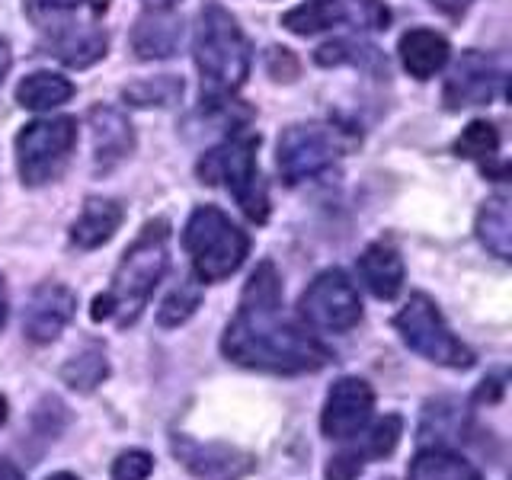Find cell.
<instances>
[{
    "label": "cell",
    "mask_w": 512,
    "mask_h": 480,
    "mask_svg": "<svg viewBox=\"0 0 512 480\" xmlns=\"http://www.w3.org/2000/svg\"><path fill=\"white\" fill-rule=\"evenodd\" d=\"M256 148H260V138L237 132L231 138H224L218 148L205 151L199 160V180L208 186H224L234 196L250 221L263 224L269 218V189L256 167Z\"/></svg>",
    "instance_id": "obj_4"
},
{
    "label": "cell",
    "mask_w": 512,
    "mask_h": 480,
    "mask_svg": "<svg viewBox=\"0 0 512 480\" xmlns=\"http://www.w3.org/2000/svg\"><path fill=\"white\" fill-rule=\"evenodd\" d=\"M167 263H170V221L154 218L144 224L135 244L125 250V256L116 266V276H112V288L93 301L90 317L93 320L119 317L122 327L135 324L144 304L154 295L157 282L164 279Z\"/></svg>",
    "instance_id": "obj_2"
},
{
    "label": "cell",
    "mask_w": 512,
    "mask_h": 480,
    "mask_svg": "<svg viewBox=\"0 0 512 480\" xmlns=\"http://www.w3.org/2000/svg\"><path fill=\"white\" fill-rule=\"evenodd\" d=\"M4 423H7V400L0 397V426H4Z\"/></svg>",
    "instance_id": "obj_41"
},
{
    "label": "cell",
    "mask_w": 512,
    "mask_h": 480,
    "mask_svg": "<svg viewBox=\"0 0 512 480\" xmlns=\"http://www.w3.org/2000/svg\"><path fill=\"white\" fill-rule=\"evenodd\" d=\"M77 311V295L68 285L45 282L32 292L26 311H23V333L32 343H52L61 336V330L71 324Z\"/></svg>",
    "instance_id": "obj_13"
},
{
    "label": "cell",
    "mask_w": 512,
    "mask_h": 480,
    "mask_svg": "<svg viewBox=\"0 0 512 480\" xmlns=\"http://www.w3.org/2000/svg\"><path fill=\"white\" fill-rule=\"evenodd\" d=\"M340 23L381 32L391 26V10L381 0H308L282 16V26L295 36H314Z\"/></svg>",
    "instance_id": "obj_10"
},
{
    "label": "cell",
    "mask_w": 512,
    "mask_h": 480,
    "mask_svg": "<svg viewBox=\"0 0 512 480\" xmlns=\"http://www.w3.org/2000/svg\"><path fill=\"white\" fill-rule=\"evenodd\" d=\"M10 64H13V55H10V45L0 39V84H4V77L10 71Z\"/></svg>",
    "instance_id": "obj_36"
},
{
    "label": "cell",
    "mask_w": 512,
    "mask_h": 480,
    "mask_svg": "<svg viewBox=\"0 0 512 480\" xmlns=\"http://www.w3.org/2000/svg\"><path fill=\"white\" fill-rule=\"evenodd\" d=\"M400 64H404V71L416 80H429L436 77L445 64H448V55H452V48H448L445 36L432 29H410L400 36Z\"/></svg>",
    "instance_id": "obj_17"
},
{
    "label": "cell",
    "mask_w": 512,
    "mask_h": 480,
    "mask_svg": "<svg viewBox=\"0 0 512 480\" xmlns=\"http://www.w3.org/2000/svg\"><path fill=\"white\" fill-rule=\"evenodd\" d=\"M74 96V84L68 77L61 74H52V71H36L20 80V87H16V103L23 109H32V112H45V109H55L61 103H68Z\"/></svg>",
    "instance_id": "obj_23"
},
{
    "label": "cell",
    "mask_w": 512,
    "mask_h": 480,
    "mask_svg": "<svg viewBox=\"0 0 512 480\" xmlns=\"http://www.w3.org/2000/svg\"><path fill=\"white\" fill-rule=\"evenodd\" d=\"M429 4L436 10H442L445 16H461L464 10L471 7V0H429Z\"/></svg>",
    "instance_id": "obj_34"
},
{
    "label": "cell",
    "mask_w": 512,
    "mask_h": 480,
    "mask_svg": "<svg viewBox=\"0 0 512 480\" xmlns=\"http://www.w3.org/2000/svg\"><path fill=\"white\" fill-rule=\"evenodd\" d=\"M144 10H173L180 0H141Z\"/></svg>",
    "instance_id": "obj_37"
},
{
    "label": "cell",
    "mask_w": 512,
    "mask_h": 480,
    "mask_svg": "<svg viewBox=\"0 0 512 480\" xmlns=\"http://www.w3.org/2000/svg\"><path fill=\"white\" fill-rule=\"evenodd\" d=\"M109 7V0H93V13H103Z\"/></svg>",
    "instance_id": "obj_42"
},
{
    "label": "cell",
    "mask_w": 512,
    "mask_h": 480,
    "mask_svg": "<svg viewBox=\"0 0 512 480\" xmlns=\"http://www.w3.org/2000/svg\"><path fill=\"white\" fill-rule=\"evenodd\" d=\"M317 64H356V68L365 71H388V61L381 58V52L375 45H362V42H352V39H340V42H327L317 48Z\"/></svg>",
    "instance_id": "obj_26"
},
{
    "label": "cell",
    "mask_w": 512,
    "mask_h": 480,
    "mask_svg": "<svg viewBox=\"0 0 512 480\" xmlns=\"http://www.w3.org/2000/svg\"><path fill=\"white\" fill-rule=\"evenodd\" d=\"M199 304H202V285L196 279H186V282H180V288H173L164 304H160L157 320L164 327H180L196 314Z\"/></svg>",
    "instance_id": "obj_28"
},
{
    "label": "cell",
    "mask_w": 512,
    "mask_h": 480,
    "mask_svg": "<svg viewBox=\"0 0 512 480\" xmlns=\"http://www.w3.org/2000/svg\"><path fill=\"white\" fill-rule=\"evenodd\" d=\"M84 0H26V10L32 20H48V16H58V13H71L77 10Z\"/></svg>",
    "instance_id": "obj_32"
},
{
    "label": "cell",
    "mask_w": 512,
    "mask_h": 480,
    "mask_svg": "<svg viewBox=\"0 0 512 480\" xmlns=\"http://www.w3.org/2000/svg\"><path fill=\"white\" fill-rule=\"evenodd\" d=\"M407 480H484V477L477 474L471 461L448 452V448H426V452H420L410 461Z\"/></svg>",
    "instance_id": "obj_24"
},
{
    "label": "cell",
    "mask_w": 512,
    "mask_h": 480,
    "mask_svg": "<svg viewBox=\"0 0 512 480\" xmlns=\"http://www.w3.org/2000/svg\"><path fill=\"white\" fill-rule=\"evenodd\" d=\"M359 279L381 301H391L404 288V260L391 244H372L359 256Z\"/></svg>",
    "instance_id": "obj_18"
},
{
    "label": "cell",
    "mask_w": 512,
    "mask_h": 480,
    "mask_svg": "<svg viewBox=\"0 0 512 480\" xmlns=\"http://www.w3.org/2000/svg\"><path fill=\"white\" fill-rule=\"evenodd\" d=\"M455 154L474 160L484 173L506 176V164L500 160V132H496V125H490V122L477 119L464 128L461 138L455 141Z\"/></svg>",
    "instance_id": "obj_22"
},
{
    "label": "cell",
    "mask_w": 512,
    "mask_h": 480,
    "mask_svg": "<svg viewBox=\"0 0 512 480\" xmlns=\"http://www.w3.org/2000/svg\"><path fill=\"white\" fill-rule=\"evenodd\" d=\"M106 375H109V362L100 346H87L84 352H77V356L68 359V365L61 368V381L80 394H90L93 388H100Z\"/></svg>",
    "instance_id": "obj_25"
},
{
    "label": "cell",
    "mask_w": 512,
    "mask_h": 480,
    "mask_svg": "<svg viewBox=\"0 0 512 480\" xmlns=\"http://www.w3.org/2000/svg\"><path fill=\"white\" fill-rule=\"evenodd\" d=\"M477 237L493 256L509 260L512 256V202L506 192L487 199V205L477 215Z\"/></svg>",
    "instance_id": "obj_21"
},
{
    "label": "cell",
    "mask_w": 512,
    "mask_h": 480,
    "mask_svg": "<svg viewBox=\"0 0 512 480\" xmlns=\"http://www.w3.org/2000/svg\"><path fill=\"white\" fill-rule=\"evenodd\" d=\"M154 471V458L141 448H128L112 461V480H148Z\"/></svg>",
    "instance_id": "obj_30"
},
{
    "label": "cell",
    "mask_w": 512,
    "mask_h": 480,
    "mask_svg": "<svg viewBox=\"0 0 512 480\" xmlns=\"http://www.w3.org/2000/svg\"><path fill=\"white\" fill-rule=\"evenodd\" d=\"M122 218H125V208L116 199H87L84 212L71 224V240L84 250L100 247L119 231Z\"/></svg>",
    "instance_id": "obj_19"
},
{
    "label": "cell",
    "mask_w": 512,
    "mask_h": 480,
    "mask_svg": "<svg viewBox=\"0 0 512 480\" xmlns=\"http://www.w3.org/2000/svg\"><path fill=\"white\" fill-rule=\"evenodd\" d=\"M0 480H20V471L10 461H0Z\"/></svg>",
    "instance_id": "obj_39"
},
{
    "label": "cell",
    "mask_w": 512,
    "mask_h": 480,
    "mask_svg": "<svg viewBox=\"0 0 512 480\" xmlns=\"http://www.w3.org/2000/svg\"><path fill=\"white\" fill-rule=\"evenodd\" d=\"M196 64L202 84L228 96L244 87L250 74V42L240 32L237 20L218 0H205L196 26Z\"/></svg>",
    "instance_id": "obj_3"
},
{
    "label": "cell",
    "mask_w": 512,
    "mask_h": 480,
    "mask_svg": "<svg viewBox=\"0 0 512 480\" xmlns=\"http://www.w3.org/2000/svg\"><path fill=\"white\" fill-rule=\"evenodd\" d=\"M221 352L256 372L301 375L330 362V349L282 317V282L269 260L256 266L240 295V308L224 330Z\"/></svg>",
    "instance_id": "obj_1"
},
{
    "label": "cell",
    "mask_w": 512,
    "mask_h": 480,
    "mask_svg": "<svg viewBox=\"0 0 512 480\" xmlns=\"http://www.w3.org/2000/svg\"><path fill=\"white\" fill-rule=\"evenodd\" d=\"M183 42V20L173 10H148L132 29V52L141 61L170 58Z\"/></svg>",
    "instance_id": "obj_16"
},
{
    "label": "cell",
    "mask_w": 512,
    "mask_h": 480,
    "mask_svg": "<svg viewBox=\"0 0 512 480\" xmlns=\"http://www.w3.org/2000/svg\"><path fill=\"white\" fill-rule=\"evenodd\" d=\"M4 324H7V285L0 279V330H4Z\"/></svg>",
    "instance_id": "obj_38"
},
{
    "label": "cell",
    "mask_w": 512,
    "mask_h": 480,
    "mask_svg": "<svg viewBox=\"0 0 512 480\" xmlns=\"http://www.w3.org/2000/svg\"><path fill=\"white\" fill-rule=\"evenodd\" d=\"M375 410V391L362 378H340L327 394L324 413H320V429L327 439H352L365 432Z\"/></svg>",
    "instance_id": "obj_12"
},
{
    "label": "cell",
    "mask_w": 512,
    "mask_h": 480,
    "mask_svg": "<svg viewBox=\"0 0 512 480\" xmlns=\"http://www.w3.org/2000/svg\"><path fill=\"white\" fill-rule=\"evenodd\" d=\"M173 452L202 480H237L253 471V458L224 442H192L186 436H176Z\"/></svg>",
    "instance_id": "obj_14"
},
{
    "label": "cell",
    "mask_w": 512,
    "mask_h": 480,
    "mask_svg": "<svg viewBox=\"0 0 512 480\" xmlns=\"http://www.w3.org/2000/svg\"><path fill=\"white\" fill-rule=\"evenodd\" d=\"M500 394H503V378H490V381H484V388L477 391V400L500 397Z\"/></svg>",
    "instance_id": "obj_35"
},
{
    "label": "cell",
    "mask_w": 512,
    "mask_h": 480,
    "mask_svg": "<svg viewBox=\"0 0 512 480\" xmlns=\"http://www.w3.org/2000/svg\"><path fill=\"white\" fill-rule=\"evenodd\" d=\"M298 311L314 330L346 333L362 320V301L343 269H327L304 288Z\"/></svg>",
    "instance_id": "obj_8"
},
{
    "label": "cell",
    "mask_w": 512,
    "mask_h": 480,
    "mask_svg": "<svg viewBox=\"0 0 512 480\" xmlns=\"http://www.w3.org/2000/svg\"><path fill=\"white\" fill-rule=\"evenodd\" d=\"M77 144V122L68 116L29 122L16 135V167L26 186L55 183Z\"/></svg>",
    "instance_id": "obj_6"
},
{
    "label": "cell",
    "mask_w": 512,
    "mask_h": 480,
    "mask_svg": "<svg viewBox=\"0 0 512 480\" xmlns=\"http://www.w3.org/2000/svg\"><path fill=\"white\" fill-rule=\"evenodd\" d=\"M90 128H93V160L96 170H112L116 164L132 154L135 148V132L119 109L112 106H96L90 112Z\"/></svg>",
    "instance_id": "obj_15"
},
{
    "label": "cell",
    "mask_w": 512,
    "mask_h": 480,
    "mask_svg": "<svg viewBox=\"0 0 512 480\" xmlns=\"http://www.w3.org/2000/svg\"><path fill=\"white\" fill-rule=\"evenodd\" d=\"M506 71L496 64V58L484 52H464L458 64L445 80V109H468V106H487L493 96L503 93Z\"/></svg>",
    "instance_id": "obj_11"
},
{
    "label": "cell",
    "mask_w": 512,
    "mask_h": 480,
    "mask_svg": "<svg viewBox=\"0 0 512 480\" xmlns=\"http://www.w3.org/2000/svg\"><path fill=\"white\" fill-rule=\"evenodd\" d=\"M183 244L192 256V269H196L199 282H224L244 266L250 237L221 208L202 205L186 224Z\"/></svg>",
    "instance_id": "obj_5"
},
{
    "label": "cell",
    "mask_w": 512,
    "mask_h": 480,
    "mask_svg": "<svg viewBox=\"0 0 512 480\" xmlns=\"http://www.w3.org/2000/svg\"><path fill=\"white\" fill-rule=\"evenodd\" d=\"M269 74L276 80H292L298 74V61L288 48H269Z\"/></svg>",
    "instance_id": "obj_33"
},
{
    "label": "cell",
    "mask_w": 512,
    "mask_h": 480,
    "mask_svg": "<svg viewBox=\"0 0 512 480\" xmlns=\"http://www.w3.org/2000/svg\"><path fill=\"white\" fill-rule=\"evenodd\" d=\"M365 468V455L359 448H349V452L333 455L327 464V480H356Z\"/></svg>",
    "instance_id": "obj_31"
},
{
    "label": "cell",
    "mask_w": 512,
    "mask_h": 480,
    "mask_svg": "<svg viewBox=\"0 0 512 480\" xmlns=\"http://www.w3.org/2000/svg\"><path fill=\"white\" fill-rule=\"evenodd\" d=\"M340 157V138L327 125H288L276 144V167L288 186L327 173Z\"/></svg>",
    "instance_id": "obj_9"
},
{
    "label": "cell",
    "mask_w": 512,
    "mask_h": 480,
    "mask_svg": "<svg viewBox=\"0 0 512 480\" xmlns=\"http://www.w3.org/2000/svg\"><path fill=\"white\" fill-rule=\"evenodd\" d=\"M45 480H80L77 474H71V471H58V474H48Z\"/></svg>",
    "instance_id": "obj_40"
},
{
    "label": "cell",
    "mask_w": 512,
    "mask_h": 480,
    "mask_svg": "<svg viewBox=\"0 0 512 480\" xmlns=\"http://www.w3.org/2000/svg\"><path fill=\"white\" fill-rule=\"evenodd\" d=\"M400 436H404V420H400L397 413H391V416H384V420H378L372 429L365 432L359 452L365 458H388L397 448Z\"/></svg>",
    "instance_id": "obj_29"
},
{
    "label": "cell",
    "mask_w": 512,
    "mask_h": 480,
    "mask_svg": "<svg viewBox=\"0 0 512 480\" xmlns=\"http://www.w3.org/2000/svg\"><path fill=\"white\" fill-rule=\"evenodd\" d=\"M394 327L413 352L445 368H471L474 352L448 330L445 317L439 314L436 301L426 295H413L404 311L394 317Z\"/></svg>",
    "instance_id": "obj_7"
},
{
    "label": "cell",
    "mask_w": 512,
    "mask_h": 480,
    "mask_svg": "<svg viewBox=\"0 0 512 480\" xmlns=\"http://www.w3.org/2000/svg\"><path fill=\"white\" fill-rule=\"evenodd\" d=\"M125 100L132 106H173L183 96V80L180 77H154V80H138V84L125 87Z\"/></svg>",
    "instance_id": "obj_27"
},
{
    "label": "cell",
    "mask_w": 512,
    "mask_h": 480,
    "mask_svg": "<svg viewBox=\"0 0 512 480\" xmlns=\"http://www.w3.org/2000/svg\"><path fill=\"white\" fill-rule=\"evenodd\" d=\"M45 55H55L58 61L71 64V68H90L93 61L106 55V36L100 29H58L52 39L45 42Z\"/></svg>",
    "instance_id": "obj_20"
}]
</instances>
